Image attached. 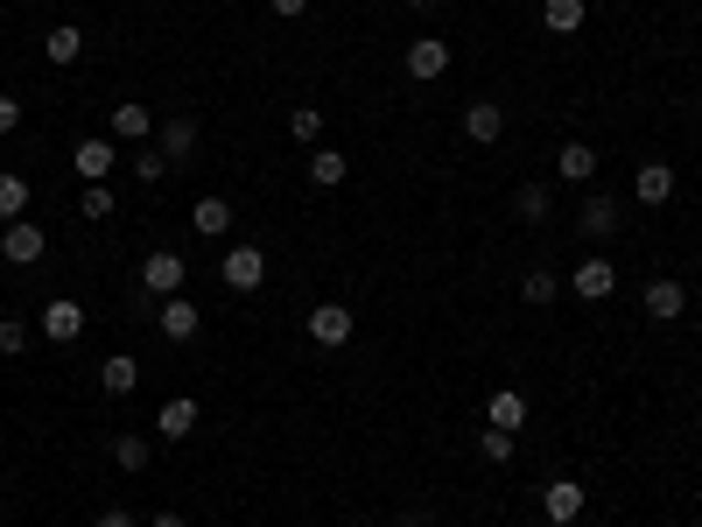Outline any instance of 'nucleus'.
Instances as JSON below:
<instances>
[{
  "instance_id": "nucleus-5",
  "label": "nucleus",
  "mask_w": 702,
  "mask_h": 527,
  "mask_svg": "<svg viewBox=\"0 0 702 527\" xmlns=\"http://www.w3.org/2000/svg\"><path fill=\"white\" fill-rule=\"evenodd\" d=\"M155 331L169 337V345H190V337L204 331V316H197V303H190V295H162V310H155Z\"/></svg>"
},
{
  "instance_id": "nucleus-32",
  "label": "nucleus",
  "mask_w": 702,
  "mask_h": 527,
  "mask_svg": "<svg viewBox=\"0 0 702 527\" xmlns=\"http://www.w3.org/2000/svg\"><path fill=\"white\" fill-rule=\"evenodd\" d=\"M134 176H141V183H162V176H169V155H162V148H141V155H134Z\"/></svg>"
},
{
  "instance_id": "nucleus-31",
  "label": "nucleus",
  "mask_w": 702,
  "mask_h": 527,
  "mask_svg": "<svg viewBox=\"0 0 702 527\" xmlns=\"http://www.w3.org/2000/svg\"><path fill=\"white\" fill-rule=\"evenodd\" d=\"M478 450H485V464H506V458H514V429H492V422H485Z\"/></svg>"
},
{
  "instance_id": "nucleus-2",
  "label": "nucleus",
  "mask_w": 702,
  "mask_h": 527,
  "mask_svg": "<svg viewBox=\"0 0 702 527\" xmlns=\"http://www.w3.org/2000/svg\"><path fill=\"white\" fill-rule=\"evenodd\" d=\"M43 225H29V218H14V225H0V260H8V268H35V260H43Z\"/></svg>"
},
{
  "instance_id": "nucleus-7",
  "label": "nucleus",
  "mask_w": 702,
  "mask_h": 527,
  "mask_svg": "<svg viewBox=\"0 0 702 527\" xmlns=\"http://www.w3.org/2000/svg\"><path fill=\"white\" fill-rule=\"evenodd\" d=\"M71 162H78V176H85V183H106V176H112V162H120V141H112V135H91V141L71 148Z\"/></svg>"
},
{
  "instance_id": "nucleus-38",
  "label": "nucleus",
  "mask_w": 702,
  "mask_h": 527,
  "mask_svg": "<svg viewBox=\"0 0 702 527\" xmlns=\"http://www.w3.org/2000/svg\"><path fill=\"white\" fill-rule=\"evenodd\" d=\"M408 8H414V14H435V8H443V0H408Z\"/></svg>"
},
{
  "instance_id": "nucleus-17",
  "label": "nucleus",
  "mask_w": 702,
  "mask_h": 527,
  "mask_svg": "<svg viewBox=\"0 0 702 527\" xmlns=\"http://www.w3.org/2000/svg\"><path fill=\"white\" fill-rule=\"evenodd\" d=\"M681 310H689V289H681V281H647V316L654 324H674Z\"/></svg>"
},
{
  "instance_id": "nucleus-33",
  "label": "nucleus",
  "mask_w": 702,
  "mask_h": 527,
  "mask_svg": "<svg viewBox=\"0 0 702 527\" xmlns=\"http://www.w3.org/2000/svg\"><path fill=\"white\" fill-rule=\"evenodd\" d=\"M78 212H85V218H112V191H106V183H85Z\"/></svg>"
},
{
  "instance_id": "nucleus-12",
  "label": "nucleus",
  "mask_w": 702,
  "mask_h": 527,
  "mask_svg": "<svg viewBox=\"0 0 702 527\" xmlns=\"http://www.w3.org/2000/svg\"><path fill=\"white\" fill-rule=\"evenodd\" d=\"M310 337H316V345H331V352L352 345V310L345 303H316L310 310Z\"/></svg>"
},
{
  "instance_id": "nucleus-19",
  "label": "nucleus",
  "mask_w": 702,
  "mask_h": 527,
  "mask_svg": "<svg viewBox=\"0 0 702 527\" xmlns=\"http://www.w3.org/2000/svg\"><path fill=\"white\" fill-rule=\"evenodd\" d=\"M155 148L169 155V169H176V162H190V148H197V127L190 120H155Z\"/></svg>"
},
{
  "instance_id": "nucleus-10",
  "label": "nucleus",
  "mask_w": 702,
  "mask_h": 527,
  "mask_svg": "<svg viewBox=\"0 0 702 527\" xmlns=\"http://www.w3.org/2000/svg\"><path fill=\"white\" fill-rule=\"evenodd\" d=\"M576 295H583V303H612V295H618V268H612L604 254H591V260L576 268Z\"/></svg>"
},
{
  "instance_id": "nucleus-34",
  "label": "nucleus",
  "mask_w": 702,
  "mask_h": 527,
  "mask_svg": "<svg viewBox=\"0 0 702 527\" xmlns=\"http://www.w3.org/2000/svg\"><path fill=\"white\" fill-rule=\"evenodd\" d=\"M14 127H22V99H14V92H0V135H14Z\"/></svg>"
},
{
  "instance_id": "nucleus-3",
  "label": "nucleus",
  "mask_w": 702,
  "mask_h": 527,
  "mask_svg": "<svg viewBox=\"0 0 702 527\" xmlns=\"http://www.w3.org/2000/svg\"><path fill=\"white\" fill-rule=\"evenodd\" d=\"M35 331H43L50 345H78V337H85V310L71 303V295H56V303H43V316H35Z\"/></svg>"
},
{
  "instance_id": "nucleus-27",
  "label": "nucleus",
  "mask_w": 702,
  "mask_h": 527,
  "mask_svg": "<svg viewBox=\"0 0 702 527\" xmlns=\"http://www.w3.org/2000/svg\"><path fill=\"white\" fill-rule=\"evenodd\" d=\"M29 345H35V324H22V316H0V359H22Z\"/></svg>"
},
{
  "instance_id": "nucleus-22",
  "label": "nucleus",
  "mask_w": 702,
  "mask_h": 527,
  "mask_svg": "<svg viewBox=\"0 0 702 527\" xmlns=\"http://www.w3.org/2000/svg\"><path fill=\"white\" fill-rule=\"evenodd\" d=\"M485 422H492V429H520V422H527V394H520V387H499V394L485 401Z\"/></svg>"
},
{
  "instance_id": "nucleus-39",
  "label": "nucleus",
  "mask_w": 702,
  "mask_h": 527,
  "mask_svg": "<svg viewBox=\"0 0 702 527\" xmlns=\"http://www.w3.org/2000/svg\"><path fill=\"white\" fill-rule=\"evenodd\" d=\"M450 527H457V520H450Z\"/></svg>"
},
{
  "instance_id": "nucleus-20",
  "label": "nucleus",
  "mask_w": 702,
  "mask_h": 527,
  "mask_svg": "<svg viewBox=\"0 0 702 527\" xmlns=\"http://www.w3.org/2000/svg\"><path fill=\"white\" fill-rule=\"evenodd\" d=\"M190 225H197L204 239H225V233H233V204H225V197H197V204H190Z\"/></svg>"
},
{
  "instance_id": "nucleus-25",
  "label": "nucleus",
  "mask_w": 702,
  "mask_h": 527,
  "mask_svg": "<svg viewBox=\"0 0 702 527\" xmlns=\"http://www.w3.org/2000/svg\"><path fill=\"white\" fill-rule=\"evenodd\" d=\"M29 212V176H14V169H0V225H14Z\"/></svg>"
},
{
  "instance_id": "nucleus-16",
  "label": "nucleus",
  "mask_w": 702,
  "mask_h": 527,
  "mask_svg": "<svg viewBox=\"0 0 702 527\" xmlns=\"http://www.w3.org/2000/svg\"><path fill=\"white\" fill-rule=\"evenodd\" d=\"M633 197H639V204H668V197H674V169H668V162H639Z\"/></svg>"
},
{
  "instance_id": "nucleus-9",
  "label": "nucleus",
  "mask_w": 702,
  "mask_h": 527,
  "mask_svg": "<svg viewBox=\"0 0 702 527\" xmlns=\"http://www.w3.org/2000/svg\"><path fill=\"white\" fill-rule=\"evenodd\" d=\"M112 141H120V148H134V141H155V112H148L141 99H120V106H112Z\"/></svg>"
},
{
  "instance_id": "nucleus-4",
  "label": "nucleus",
  "mask_w": 702,
  "mask_h": 527,
  "mask_svg": "<svg viewBox=\"0 0 702 527\" xmlns=\"http://www.w3.org/2000/svg\"><path fill=\"white\" fill-rule=\"evenodd\" d=\"M583 499H591V493H583L576 478H548V485H541V514H548V527H576Z\"/></svg>"
},
{
  "instance_id": "nucleus-14",
  "label": "nucleus",
  "mask_w": 702,
  "mask_h": 527,
  "mask_svg": "<svg viewBox=\"0 0 702 527\" xmlns=\"http://www.w3.org/2000/svg\"><path fill=\"white\" fill-rule=\"evenodd\" d=\"M555 176H562V183H591V176H597V148H591V141H562V148H555Z\"/></svg>"
},
{
  "instance_id": "nucleus-18",
  "label": "nucleus",
  "mask_w": 702,
  "mask_h": 527,
  "mask_svg": "<svg viewBox=\"0 0 702 527\" xmlns=\"http://www.w3.org/2000/svg\"><path fill=\"white\" fill-rule=\"evenodd\" d=\"M99 387H106V394H120V401H127V394L141 387V359H134V352H112V359L99 366Z\"/></svg>"
},
{
  "instance_id": "nucleus-8",
  "label": "nucleus",
  "mask_w": 702,
  "mask_h": 527,
  "mask_svg": "<svg viewBox=\"0 0 702 527\" xmlns=\"http://www.w3.org/2000/svg\"><path fill=\"white\" fill-rule=\"evenodd\" d=\"M183 254H169V247H155L141 260V281H148V295H183Z\"/></svg>"
},
{
  "instance_id": "nucleus-28",
  "label": "nucleus",
  "mask_w": 702,
  "mask_h": 527,
  "mask_svg": "<svg viewBox=\"0 0 702 527\" xmlns=\"http://www.w3.org/2000/svg\"><path fill=\"white\" fill-rule=\"evenodd\" d=\"M289 135H295L302 148H316V141H324V112H316V106H295V112H289Z\"/></svg>"
},
{
  "instance_id": "nucleus-23",
  "label": "nucleus",
  "mask_w": 702,
  "mask_h": 527,
  "mask_svg": "<svg viewBox=\"0 0 702 527\" xmlns=\"http://www.w3.org/2000/svg\"><path fill=\"white\" fill-rule=\"evenodd\" d=\"M43 56H50V64H78V56H85V29H78V22L50 29V35H43Z\"/></svg>"
},
{
  "instance_id": "nucleus-30",
  "label": "nucleus",
  "mask_w": 702,
  "mask_h": 527,
  "mask_svg": "<svg viewBox=\"0 0 702 527\" xmlns=\"http://www.w3.org/2000/svg\"><path fill=\"white\" fill-rule=\"evenodd\" d=\"M555 289H562V281L548 275V268H527V275H520V295H527L534 310H541V303H555Z\"/></svg>"
},
{
  "instance_id": "nucleus-26",
  "label": "nucleus",
  "mask_w": 702,
  "mask_h": 527,
  "mask_svg": "<svg viewBox=\"0 0 702 527\" xmlns=\"http://www.w3.org/2000/svg\"><path fill=\"white\" fill-rule=\"evenodd\" d=\"M148 458H155L148 437H112V464H120V472H148Z\"/></svg>"
},
{
  "instance_id": "nucleus-35",
  "label": "nucleus",
  "mask_w": 702,
  "mask_h": 527,
  "mask_svg": "<svg viewBox=\"0 0 702 527\" xmlns=\"http://www.w3.org/2000/svg\"><path fill=\"white\" fill-rule=\"evenodd\" d=\"M91 527H141V520H134V514H127V506H106V514H99V520H91Z\"/></svg>"
},
{
  "instance_id": "nucleus-37",
  "label": "nucleus",
  "mask_w": 702,
  "mask_h": 527,
  "mask_svg": "<svg viewBox=\"0 0 702 527\" xmlns=\"http://www.w3.org/2000/svg\"><path fill=\"white\" fill-rule=\"evenodd\" d=\"M148 527H190L183 514H155V520H148Z\"/></svg>"
},
{
  "instance_id": "nucleus-13",
  "label": "nucleus",
  "mask_w": 702,
  "mask_h": 527,
  "mask_svg": "<svg viewBox=\"0 0 702 527\" xmlns=\"http://www.w3.org/2000/svg\"><path fill=\"white\" fill-rule=\"evenodd\" d=\"M576 225H583V233H591V239H612L618 225H625V204H618V197H583Z\"/></svg>"
},
{
  "instance_id": "nucleus-6",
  "label": "nucleus",
  "mask_w": 702,
  "mask_h": 527,
  "mask_svg": "<svg viewBox=\"0 0 702 527\" xmlns=\"http://www.w3.org/2000/svg\"><path fill=\"white\" fill-rule=\"evenodd\" d=\"M443 71H450V43H443V35H414V43H408V78L435 85Z\"/></svg>"
},
{
  "instance_id": "nucleus-1",
  "label": "nucleus",
  "mask_w": 702,
  "mask_h": 527,
  "mask_svg": "<svg viewBox=\"0 0 702 527\" xmlns=\"http://www.w3.org/2000/svg\"><path fill=\"white\" fill-rule=\"evenodd\" d=\"M218 281L233 295H253L260 281H268V254L260 247H225V260H218Z\"/></svg>"
},
{
  "instance_id": "nucleus-15",
  "label": "nucleus",
  "mask_w": 702,
  "mask_h": 527,
  "mask_svg": "<svg viewBox=\"0 0 702 527\" xmlns=\"http://www.w3.org/2000/svg\"><path fill=\"white\" fill-rule=\"evenodd\" d=\"M197 416H204V408L190 401V394H176V401H162V416H155V437H169V443H183L190 429H197Z\"/></svg>"
},
{
  "instance_id": "nucleus-36",
  "label": "nucleus",
  "mask_w": 702,
  "mask_h": 527,
  "mask_svg": "<svg viewBox=\"0 0 702 527\" xmlns=\"http://www.w3.org/2000/svg\"><path fill=\"white\" fill-rule=\"evenodd\" d=\"M268 8L281 14V22H295V14H310V0H268Z\"/></svg>"
},
{
  "instance_id": "nucleus-29",
  "label": "nucleus",
  "mask_w": 702,
  "mask_h": 527,
  "mask_svg": "<svg viewBox=\"0 0 702 527\" xmlns=\"http://www.w3.org/2000/svg\"><path fill=\"white\" fill-rule=\"evenodd\" d=\"M514 212H520V225H541V218H548V191H541V183H520V191H514Z\"/></svg>"
},
{
  "instance_id": "nucleus-11",
  "label": "nucleus",
  "mask_w": 702,
  "mask_h": 527,
  "mask_svg": "<svg viewBox=\"0 0 702 527\" xmlns=\"http://www.w3.org/2000/svg\"><path fill=\"white\" fill-rule=\"evenodd\" d=\"M499 135H506V112H499V99H471V106H464V141L492 148Z\"/></svg>"
},
{
  "instance_id": "nucleus-21",
  "label": "nucleus",
  "mask_w": 702,
  "mask_h": 527,
  "mask_svg": "<svg viewBox=\"0 0 702 527\" xmlns=\"http://www.w3.org/2000/svg\"><path fill=\"white\" fill-rule=\"evenodd\" d=\"M345 176H352V155H337V148H310V183H316V191H337Z\"/></svg>"
},
{
  "instance_id": "nucleus-24",
  "label": "nucleus",
  "mask_w": 702,
  "mask_h": 527,
  "mask_svg": "<svg viewBox=\"0 0 702 527\" xmlns=\"http://www.w3.org/2000/svg\"><path fill=\"white\" fill-rule=\"evenodd\" d=\"M583 14H591V0H541V22L555 29V35H576Z\"/></svg>"
}]
</instances>
